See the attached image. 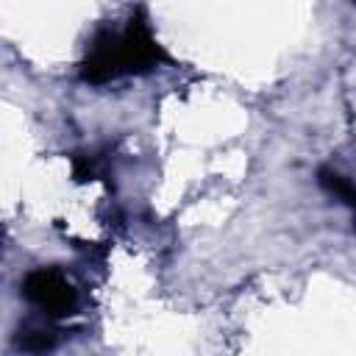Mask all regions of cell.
I'll return each mask as SVG.
<instances>
[{
  "mask_svg": "<svg viewBox=\"0 0 356 356\" xmlns=\"http://www.w3.org/2000/svg\"><path fill=\"white\" fill-rule=\"evenodd\" d=\"M317 175H320V186H323L328 195H334V197L342 200L345 206H353V184H350L348 175H342V172L334 170V167H323Z\"/></svg>",
  "mask_w": 356,
  "mask_h": 356,
  "instance_id": "4",
  "label": "cell"
},
{
  "mask_svg": "<svg viewBox=\"0 0 356 356\" xmlns=\"http://www.w3.org/2000/svg\"><path fill=\"white\" fill-rule=\"evenodd\" d=\"M164 50L150 33L147 22L136 14L122 28H103L86 47L81 78L86 83H108L125 75L150 72L164 61Z\"/></svg>",
  "mask_w": 356,
  "mask_h": 356,
  "instance_id": "1",
  "label": "cell"
},
{
  "mask_svg": "<svg viewBox=\"0 0 356 356\" xmlns=\"http://www.w3.org/2000/svg\"><path fill=\"white\" fill-rule=\"evenodd\" d=\"M22 298L47 320L70 317L78 309V289L56 267H36L22 278Z\"/></svg>",
  "mask_w": 356,
  "mask_h": 356,
  "instance_id": "2",
  "label": "cell"
},
{
  "mask_svg": "<svg viewBox=\"0 0 356 356\" xmlns=\"http://www.w3.org/2000/svg\"><path fill=\"white\" fill-rule=\"evenodd\" d=\"M56 334H58V331L50 328V320H47V317H44V323L28 320L25 325H19V331H17V337H14V348L28 350V353L50 350V348H56V342H58Z\"/></svg>",
  "mask_w": 356,
  "mask_h": 356,
  "instance_id": "3",
  "label": "cell"
}]
</instances>
